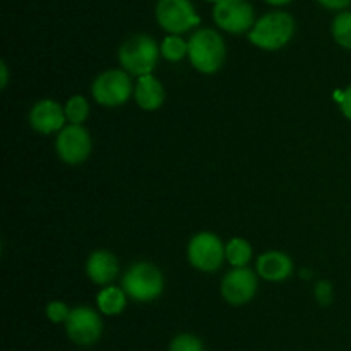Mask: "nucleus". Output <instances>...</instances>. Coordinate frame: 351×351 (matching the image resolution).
Masks as SVG:
<instances>
[{
	"label": "nucleus",
	"mask_w": 351,
	"mask_h": 351,
	"mask_svg": "<svg viewBox=\"0 0 351 351\" xmlns=\"http://www.w3.org/2000/svg\"><path fill=\"white\" fill-rule=\"evenodd\" d=\"M170 351H204L202 341L192 335H178L170 345Z\"/></svg>",
	"instance_id": "obj_21"
},
{
	"label": "nucleus",
	"mask_w": 351,
	"mask_h": 351,
	"mask_svg": "<svg viewBox=\"0 0 351 351\" xmlns=\"http://www.w3.org/2000/svg\"><path fill=\"white\" fill-rule=\"evenodd\" d=\"M322 7L326 9H331V10H341L346 9L350 5L351 0H317Z\"/></svg>",
	"instance_id": "obj_25"
},
{
	"label": "nucleus",
	"mask_w": 351,
	"mask_h": 351,
	"mask_svg": "<svg viewBox=\"0 0 351 351\" xmlns=\"http://www.w3.org/2000/svg\"><path fill=\"white\" fill-rule=\"evenodd\" d=\"M336 98L339 99V108H341L343 115L351 120V86L346 88L341 95H336Z\"/></svg>",
	"instance_id": "obj_24"
},
{
	"label": "nucleus",
	"mask_w": 351,
	"mask_h": 351,
	"mask_svg": "<svg viewBox=\"0 0 351 351\" xmlns=\"http://www.w3.org/2000/svg\"><path fill=\"white\" fill-rule=\"evenodd\" d=\"M91 93L96 103L101 106L115 108V106L123 105L134 93L130 74L123 69L105 71L93 81Z\"/></svg>",
	"instance_id": "obj_5"
},
{
	"label": "nucleus",
	"mask_w": 351,
	"mask_h": 351,
	"mask_svg": "<svg viewBox=\"0 0 351 351\" xmlns=\"http://www.w3.org/2000/svg\"><path fill=\"white\" fill-rule=\"evenodd\" d=\"M189 58L202 74H215L223 67L226 58V45L218 31L199 29L189 40Z\"/></svg>",
	"instance_id": "obj_2"
},
{
	"label": "nucleus",
	"mask_w": 351,
	"mask_h": 351,
	"mask_svg": "<svg viewBox=\"0 0 351 351\" xmlns=\"http://www.w3.org/2000/svg\"><path fill=\"white\" fill-rule=\"evenodd\" d=\"M165 88L153 74H146L137 77V84L134 88V98L137 105L146 112H154L161 108L165 103Z\"/></svg>",
	"instance_id": "obj_15"
},
{
	"label": "nucleus",
	"mask_w": 351,
	"mask_h": 351,
	"mask_svg": "<svg viewBox=\"0 0 351 351\" xmlns=\"http://www.w3.org/2000/svg\"><path fill=\"white\" fill-rule=\"evenodd\" d=\"M160 47L147 34H134L119 48V62L130 75H146L154 71L160 58Z\"/></svg>",
	"instance_id": "obj_3"
},
{
	"label": "nucleus",
	"mask_w": 351,
	"mask_h": 351,
	"mask_svg": "<svg viewBox=\"0 0 351 351\" xmlns=\"http://www.w3.org/2000/svg\"><path fill=\"white\" fill-rule=\"evenodd\" d=\"M257 291V276L249 267H233L221 281V295L228 304L243 305Z\"/></svg>",
	"instance_id": "obj_11"
},
{
	"label": "nucleus",
	"mask_w": 351,
	"mask_h": 351,
	"mask_svg": "<svg viewBox=\"0 0 351 351\" xmlns=\"http://www.w3.org/2000/svg\"><path fill=\"white\" fill-rule=\"evenodd\" d=\"M86 274L89 280L99 287H106L112 283L119 274V261L108 250H96L88 257L86 263Z\"/></svg>",
	"instance_id": "obj_13"
},
{
	"label": "nucleus",
	"mask_w": 351,
	"mask_h": 351,
	"mask_svg": "<svg viewBox=\"0 0 351 351\" xmlns=\"http://www.w3.org/2000/svg\"><path fill=\"white\" fill-rule=\"evenodd\" d=\"M225 256L233 267H245L252 259V247L245 239L237 237L225 245Z\"/></svg>",
	"instance_id": "obj_17"
},
{
	"label": "nucleus",
	"mask_w": 351,
	"mask_h": 351,
	"mask_svg": "<svg viewBox=\"0 0 351 351\" xmlns=\"http://www.w3.org/2000/svg\"><path fill=\"white\" fill-rule=\"evenodd\" d=\"M314 295L315 298H317V302L321 305H329L332 302V285L329 283V281H319L317 285H315V290H314Z\"/></svg>",
	"instance_id": "obj_23"
},
{
	"label": "nucleus",
	"mask_w": 351,
	"mask_h": 351,
	"mask_svg": "<svg viewBox=\"0 0 351 351\" xmlns=\"http://www.w3.org/2000/svg\"><path fill=\"white\" fill-rule=\"evenodd\" d=\"M295 34V19L288 12L274 10L264 14L249 31V41L261 50L274 51L283 48Z\"/></svg>",
	"instance_id": "obj_1"
},
{
	"label": "nucleus",
	"mask_w": 351,
	"mask_h": 351,
	"mask_svg": "<svg viewBox=\"0 0 351 351\" xmlns=\"http://www.w3.org/2000/svg\"><path fill=\"white\" fill-rule=\"evenodd\" d=\"M65 117L71 123H75V125H82L86 122V119L89 117V103L84 96L74 95L67 99L64 106Z\"/></svg>",
	"instance_id": "obj_19"
},
{
	"label": "nucleus",
	"mask_w": 351,
	"mask_h": 351,
	"mask_svg": "<svg viewBox=\"0 0 351 351\" xmlns=\"http://www.w3.org/2000/svg\"><path fill=\"white\" fill-rule=\"evenodd\" d=\"M189 263L202 273H216L225 259V245L221 239L211 232L194 235L187 247Z\"/></svg>",
	"instance_id": "obj_6"
},
{
	"label": "nucleus",
	"mask_w": 351,
	"mask_h": 351,
	"mask_svg": "<svg viewBox=\"0 0 351 351\" xmlns=\"http://www.w3.org/2000/svg\"><path fill=\"white\" fill-rule=\"evenodd\" d=\"M71 315V311H69L67 305L64 302H50L47 305V317L50 319L55 324H60V322H65Z\"/></svg>",
	"instance_id": "obj_22"
},
{
	"label": "nucleus",
	"mask_w": 351,
	"mask_h": 351,
	"mask_svg": "<svg viewBox=\"0 0 351 351\" xmlns=\"http://www.w3.org/2000/svg\"><path fill=\"white\" fill-rule=\"evenodd\" d=\"M156 21L170 34H182L201 24L191 0H158Z\"/></svg>",
	"instance_id": "obj_7"
},
{
	"label": "nucleus",
	"mask_w": 351,
	"mask_h": 351,
	"mask_svg": "<svg viewBox=\"0 0 351 351\" xmlns=\"http://www.w3.org/2000/svg\"><path fill=\"white\" fill-rule=\"evenodd\" d=\"M206 2H213V3H216V2H218V0H206Z\"/></svg>",
	"instance_id": "obj_28"
},
{
	"label": "nucleus",
	"mask_w": 351,
	"mask_h": 351,
	"mask_svg": "<svg viewBox=\"0 0 351 351\" xmlns=\"http://www.w3.org/2000/svg\"><path fill=\"white\" fill-rule=\"evenodd\" d=\"M96 304H98L99 312H103L105 315H119L122 314L127 305V293L123 291V288L106 287L98 293Z\"/></svg>",
	"instance_id": "obj_16"
},
{
	"label": "nucleus",
	"mask_w": 351,
	"mask_h": 351,
	"mask_svg": "<svg viewBox=\"0 0 351 351\" xmlns=\"http://www.w3.org/2000/svg\"><path fill=\"white\" fill-rule=\"evenodd\" d=\"M213 19L223 31L242 34L252 29L254 7L247 0H218L213 9Z\"/></svg>",
	"instance_id": "obj_8"
},
{
	"label": "nucleus",
	"mask_w": 351,
	"mask_h": 351,
	"mask_svg": "<svg viewBox=\"0 0 351 351\" xmlns=\"http://www.w3.org/2000/svg\"><path fill=\"white\" fill-rule=\"evenodd\" d=\"M122 288L136 302H153L163 293L165 290V278L160 267L154 264L141 261V263L132 264L123 274Z\"/></svg>",
	"instance_id": "obj_4"
},
{
	"label": "nucleus",
	"mask_w": 351,
	"mask_h": 351,
	"mask_svg": "<svg viewBox=\"0 0 351 351\" xmlns=\"http://www.w3.org/2000/svg\"><path fill=\"white\" fill-rule=\"evenodd\" d=\"M256 271L266 281H285L293 273V261L285 252L269 250L259 256Z\"/></svg>",
	"instance_id": "obj_14"
},
{
	"label": "nucleus",
	"mask_w": 351,
	"mask_h": 351,
	"mask_svg": "<svg viewBox=\"0 0 351 351\" xmlns=\"http://www.w3.org/2000/svg\"><path fill=\"white\" fill-rule=\"evenodd\" d=\"M65 120V110L53 99H41L34 103L29 112L31 127L40 134H53L62 130Z\"/></svg>",
	"instance_id": "obj_12"
},
{
	"label": "nucleus",
	"mask_w": 351,
	"mask_h": 351,
	"mask_svg": "<svg viewBox=\"0 0 351 351\" xmlns=\"http://www.w3.org/2000/svg\"><path fill=\"white\" fill-rule=\"evenodd\" d=\"M332 38L339 47L351 50V12L350 10H343L332 21Z\"/></svg>",
	"instance_id": "obj_18"
},
{
	"label": "nucleus",
	"mask_w": 351,
	"mask_h": 351,
	"mask_svg": "<svg viewBox=\"0 0 351 351\" xmlns=\"http://www.w3.org/2000/svg\"><path fill=\"white\" fill-rule=\"evenodd\" d=\"M264 2L269 3V5L280 7V5H287V3H290L291 0H264Z\"/></svg>",
	"instance_id": "obj_27"
},
{
	"label": "nucleus",
	"mask_w": 351,
	"mask_h": 351,
	"mask_svg": "<svg viewBox=\"0 0 351 351\" xmlns=\"http://www.w3.org/2000/svg\"><path fill=\"white\" fill-rule=\"evenodd\" d=\"M0 71H2V81H0V86H2V89H5L7 81H9V72H7L5 62H2V64H0Z\"/></svg>",
	"instance_id": "obj_26"
},
{
	"label": "nucleus",
	"mask_w": 351,
	"mask_h": 351,
	"mask_svg": "<svg viewBox=\"0 0 351 351\" xmlns=\"http://www.w3.org/2000/svg\"><path fill=\"white\" fill-rule=\"evenodd\" d=\"M160 50L168 62H180L189 55V41H184L178 34H170L163 40Z\"/></svg>",
	"instance_id": "obj_20"
},
{
	"label": "nucleus",
	"mask_w": 351,
	"mask_h": 351,
	"mask_svg": "<svg viewBox=\"0 0 351 351\" xmlns=\"http://www.w3.org/2000/svg\"><path fill=\"white\" fill-rule=\"evenodd\" d=\"M65 331L75 345L91 346L101 338V319L93 308L75 307L65 321Z\"/></svg>",
	"instance_id": "obj_10"
},
{
	"label": "nucleus",
	"mask_w": 351,
	"mask_h": 351,
	"mask_svg": "<svg viewBox=\"0 0 351 351\" xmlns=\"http://www.w3.org/2000/svg\"><path fill=\"white\" fill-rule=\"evenodd\" d=\"M55 149L58 158L67 165H81L89 158L93 149V141L88 129L71 123L64 127L55 141Z\"/></svg>",
	"instance_id": "obj_9"
}]
</instances>
